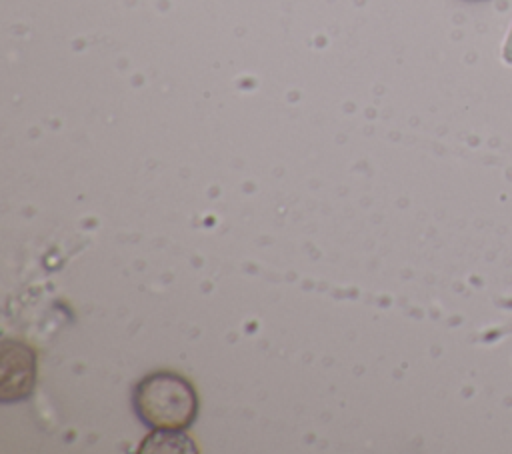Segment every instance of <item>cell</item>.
<instances>
[{
	"mask_svg": "<svg viewBox=\"0 0 512 454\" xmlns=\"http://www.w3.org/2000/svg\"><path fill=\"white\" fill-rule=\"evenodd\" d=\"M132 402L138 416L156 430H184L198 410L192 384L174 372H152L142 378Z\"/></svg>",
	"mask_w": 512,
	"mask_h": 454,
	"instance_id": "6da1fadb",
	"label": "cell"
},
{
	"mask_svg": "<svg viewBox=\"0 0 512 454\" xmlns=\"http://www.w3.org/2000/svg\"><path fill=\"white\" fill-rule=\"evenodd\" d=\"M34 384V352L12 340L2 342V400L24 398Z\"/></svg>",
	"mask_w": 512,
	"mask_h": 454,
	"instance_id": "7a4b0ae2",
	"label": "cell"
},
{
	"mask_svg": "<svg viewBox=\"0 0 512 454\" xmlns=\"http://www.w3.org/2000/svg\"><path fill=\"white\" fill-rule=\"evenodd\" d=\"M192 444L180 430H156L142 440L140 452H194Z\"/></svg>",
	"mask_w": 512,
	"mask_h": 454,
	"instance_id": "3957f363",
	"label": "cell"
}]
</instances>
